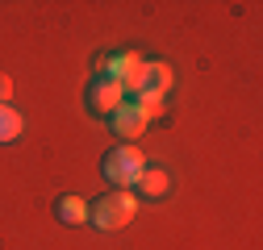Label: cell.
<instances>
[{"label":"cell","instance_id":"3957f363","mask_svg":"<svg viewBox=\"0 0 263 250\" xmlns=\"http://www.w3.org/2000/svg\"><path fill=\"white\" fill-rule=\"evenodd\" d=\"M142 67L146 58L134 54V50H109V54H96V75H105L113 84L125 88V96H134L138 84H142Z\"/></svg>","mask_w":263,"mask_h":250},{"label":"cell","instance_id":"ba28073f","mask_svg":"<svg viewBox=\"0 0 263 250\" xmlns=\"http://www.w3.org/2000/svg\"><path fill=\"white\" fill-rule=\"evenodd\" d=\"M25 134V117L13 109V105H0V146H9Z\"/></svg>","mask_w":263,"mask_h":250},{"label":"cell","instance_id":"8992f818","mask_svg":"<svg viewBox=\"0 0 263 250\" xmlns=\"http://www.w3.org/2000/svg\"><path fill=\"white\" fill-rule=\"evenodd\" d=\"M134 187H138L134 200H163V196L172 192V171H163V167H151V163H146V171L134 179Z\"/></svg>","mask_w":263,"mask_h":250},{"label":"cell","instance_id":"6da1fadb","mask_svg":"<svg viewBox=\"0 0 263 250\" xmlns=\"http://www.w3.org/2000/svg\"><path fill=\"white\" fill-rule=\"evenodd\" d=\"M134 213H138V200L129 196L125 187H113V192L96 196V200L88 204V225H96L101 234H109V230L129 225V221H134Z\"/></svg>","mask_w":263,"mask_h":250},{"label":"cell","instance_id":"9c48e42d","mask_svg":"<svg viewBox=\"0 0 263 250\" xmlns=\"http://www.w3.org/2000/svg\"><path fill=\"white\" fill-rule=\"evenodd\" d=\"M0 105H13V79L0 75Z\"/></svg>","mask_w":263,"mask_h":250},{"label":"cell","instance_id":"7a4b0ae2","mask_svg":"<svg viewBox=\"0 0 263 250\" xmlns=\"http://www.w3.org/2000/svg\"><path fill=\"white\" fill-rule=\"evenodd\" d=\"M146 171V154L134 146V142H121L113 150H105V159H101V175L113 183V187H134V179Z\"/></svg>","mask_w":263,"mask_h":250},{"label":"cell","instance_id":"52a82bcc","mask_svg":"<svg viewBox=\"0 0 263 250\" xmlns=\"http://www.w3.org/2000/svg\"><path fill=\"white\" fill-rule=\"evenodd\" d=\"M54 221H59V225H84V221H88V200L76 196V192H63V196L54 200Z\"/></svg>","mask_w":263,"mask_h":250},{"label":"cell","instance_id":"277c9868","mask_svg":"<svg viewBox=\"0 0 263 250\" xmlns=\"http://www.w3.org/2000/svg\"><path fill=\"white\" fill-rule=\"evenodd\" d=\"M121 100H125V88L113 84V79H105V75H92L88 88H84V109L92 117H113V109Z\"/></svg>","mask_w":263,"mask_h":250},{"label":"cell","instance_id":"5b68a950","mask_svg":"<svg viewBox=\"0 0 263 250\" xmlns=\"http://www.w3.org/2000/svg\"><path fill=\"white\" fill-rule=\"evenodd\" d=\"M146 125H151V117H146V109H142L138 100H121V105L113 109V117H109V130H113L117 138H125V142L142 138Z\"/></svg>","mask_w":263,"mask_h":250}]
</instances>
